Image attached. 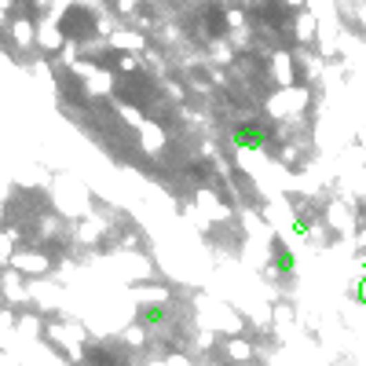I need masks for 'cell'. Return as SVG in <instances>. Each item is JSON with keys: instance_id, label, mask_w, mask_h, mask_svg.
Returning <instances> with one entry per match:
<instances>
[{"instance_id": "obj_3", "label": "cell", "mask_w": 366, "mask_h": 366, "mask_svg": "<svg viewBox=\"0 0 366 366\" xmlns=\"http://www.w3.org/2000/svg\"><path fill=\"white\" fill-rule=\"evenodd\" d=\"M231 359H250V348H245L242 340H234V345H231Z\"/></svg>"}, {"instance_id": "obj_2", "label": "cell", "mask_w": 366, "mask_h": 366, "mask_svg": "<svg viewBox=\"0 0 366 366\" xmlns=\"http://www.w3.org/2000/svg\"><path fill=\"white\" fill-rule=\"evenodd\" d=\"M293 253L286 250V245H275V271H282V275H293Z\"/></svg>"}, {"instance_id": "obj_5", "label": "cell", "mask_w": 366, "mask_h": 366, "mask_svg": "<svg viewBox=\"0 0 366 366\" xmlns=\"http://www.w3.org/2000/svg\"><path fill=\"white\" fill-rule=\"evenodd\" d=\"M289 4H301V0H289Z\"/></svg>"}, {"instance_id": "obj_4", "label": "cell", "mask_w": 366, "mask_h": 366, "mask_svg": "<svg viewBox=\"0 0 366 366\" xmlns=\"http://www.w3.org/2000/svg\"><path fill=\"white\" fill-rule=\"evenodd\" d=\"M356 297L366 304V267H363V278H359V286H356Z\"/></svg>"}, {"instance_id": "obj_1", "label": "cell", "mask_w": 366, "mask_h": 366, "mask_svg": "<svg viewBox=\"0 0 366 366\" xmlns=\"http://www.w3.org/2000/svg\"><path fill=\"white\" fill-rule=\"evenodd\" d=\"M231 143L245 150V154H256V150L267 147V128L261 121H238L231 128Z\"/></svg>"}]
</instances>
